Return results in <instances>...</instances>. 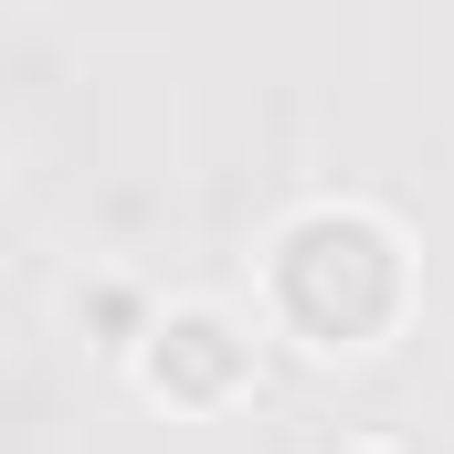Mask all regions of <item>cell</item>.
<instances>
[{
  "label": "cell",
  "instance_id": "obj_2",
  "mask_svg": "<svg viewBox=\"0 0 454 454\" xmlns=\"http://www.w3.org/2000/svg\"><path fill=\"white\" fill-rule=\"evenodd\" d=\"M254 317H232L223 296H180V307H159V328L137 339L127 359V380L148 391V402H169V412H232L243 391H254Z\"/></svg>",
  "mask_w": 454,
  "mask_h": 454
},
{
  "label": "cell",
  "instance_id": "obj_1",
  "mask_svg": "<svg viewBox=\"0 0 454 454\" xmlns=\"http://www.w3.org/2000/svg\"><path fill=\"white\" fill-rule=\"evenodd\" d=\"M254 307H264L275 339L317 348V359H359L412 307V232L380 201H307L264 232Z\"/></svg>",
  "mask_w": 454,
  "mask_h": 454
},
{
  "label": "cell",
  "instance_id": "obj_3",
  "mask_svg": "<svg viewBox=\"0 0 454 454\" xmlns=\"http://www.w3.org/2000/svg\"><path fill=\"white\" fill-rule=\"evenodd\" d=\"M74 317L96 328V348H106V359H137V339L159 328V296H148V286H127V275H96V286L74 296Z\"/></svg>",
  "mask_w": 454,
  "mask_h": 454
}]
</instances>
